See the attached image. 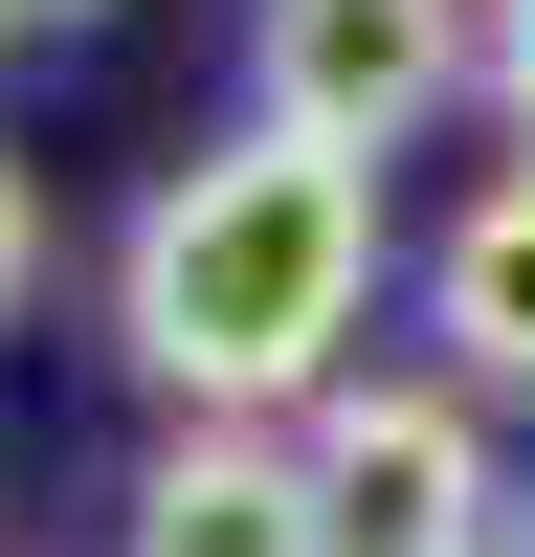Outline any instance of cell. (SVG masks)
Masks as SVG:
<instances>
[{
	"label": "cell",
	"instance_id": "7",
	"mask_svg": "<svg viewBox=\"0 0 535 557\" xmlns=\"http://www.w3.org/2000/svg\"><path fill=\"white\" fill-rule=\"evenodd\" d=\"M490 112H513V157H535V0H490Z\"/></svg>",
	"mask_w": 535,
	"mask_h": 557
},
{
	"label": "cell",
	"instance_id": "1",
	"mask_svg": "<svg viewBox=\"0 0 535 557\" xmlns=\"http://www.w3.org/2000/svg\"><path fill=\"white\" fill-rule=\"evenodd\" d=\"M357 312H380V157L335 134H223L157 157V201L112 223V357L157 380V424H312L357 380Z\"/></svg>",
	"mask_w": 535,
	"mask_h": 557
},
{
	"label": "cell",
	"instance_id": "6",
	"mask_svg": "<svg viewBox=\"0 0 535 557\" xmlns=\"http://www.w3.org/2000/svg\"><path fill=\"white\" fill-rule=\"evenodd\" d=\"M45 246H67V223H45V157H0V335L45 312Z\"/></svg>",
	"mask_w": 535,
	"mask_h": 557
},
{
	"label": "cell",
	"instance_id": "9",
	"mask_svg": "<svg viewBox=\"0 0 535 557\" xmlns=\"http://www.w3.org/2000/svg\"><path fill=\"white\" fill-rule=\"evenodd\" d=\"M0 23H23V0H0Z\"/></svg>",
	"mask_w": 535,
	"mask_h": 557
},
{
	"label": "cell",
	"instance_id": "10",
	"mask_svg": "<svg viewBox=\"0 0 535 557\" xmlns=\"http://www.w3.org/2000/svg\"><path fill=\"white\" fill-rule=\"evenodd\" d=\"M513 557H535V535H513Z\"/></svg>",
	"mask_w": 535,
	"mask_h": 557
},
{
	"label": "cell",
	"instance_id": "3",
	"mask_svg": "<svg viewBox=\"0 0 535 557\" xmlns=\"http://www.w3.org/2000/svg\"><path fill=\"white\" fill-rule=\"evenodd\" d=\"M312 491H335V557H513V469H490L469 380H335Z\"/></svg>",
	"mask_w": 535,
	"mask_h": 557
},
{
	"label": "cell",
	"instance_id": "4",
	"mask_svg": "<svg viewBox=\"0 0 535 557\" xmlns=\"http://www.w3.org/2000/svg\"><path fill=\"white\" fill-rule=\"evenodd\" d=\"M112 557H335L312 424H157L112 491Z\"/></svg>",
	"mask_w": 535,
	"mask_h": 557
},
{
	"label": "cell",
	"instance_id": "5",
	"mask_svg": "<svg viewBox=\"0 0 535 557\" xmlns=\"http://www.w3.org/2000/svg\"><path fill=\"white\" fill-rule=\"evenodd\" d=\"M424 335H446V380H469V401H535V157L446 201V246H424Z\"/></svg>",
	"mask_w": 535,
	"mask_h": 557
},
{
	"label": "cell",
	"instance_id": "8",
	"mask_svg": "<svg viewBox=\"0 0 535 557\" xmlns=\"http://www.w3.org/2000/svg\"><path fill=\"white\" fill-rule=\"evenodd\" d=\"M23 23H112V0H23Z\"/></svg>",
	"mask_w": 535,
	"mask_h": 557
},
{
	"label": "cell",
	"instance_id": "2",
	"mask_svg": "<svg viewBox=\"0 0 535 557\" xmlns=\"http://www.w3.org/2000/svg\"><path fill=\"white\" fill-rule=\"evenodd\" d=\"M490 89V0H246V112L335 134V157H401Z\"/></svg>",
	"mask_w": 535,
	"mask_h": 557
}]
</instances>
